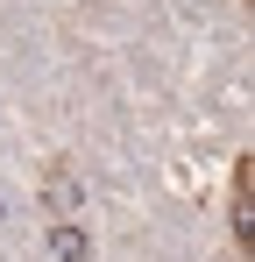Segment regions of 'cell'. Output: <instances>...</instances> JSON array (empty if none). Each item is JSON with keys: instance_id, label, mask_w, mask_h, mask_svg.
Segmentation results:
<instances>
[{"instance_id": "1", "label": "cell", "mask_w": 255, "mask_h": 262, "mask_svg": "<svg viewBox=\"0 0 255 262\" xmlns=\"http://www.w3.org/2000/svg\"><path fill=\"white\" fill-rule=\"evenodd\" d=\"M50 248H57L64 262H85V248H92V241H85V227H71V220H57V227H50Z\"/></svg>"}, {"instance_id": "2", "label": "cell", "mask_w": 255, "mask_h": 262, "mask_svg": "<svg viewBox=\"0 0 255 262\" xmlns=\"http://www.w3.org/2000/svg\"><path fill=\"white\" fill-rule=\"evenodd\" d=\"M234 241L248 248V163L234 170Z\"/></svg>"}]
</instances>
